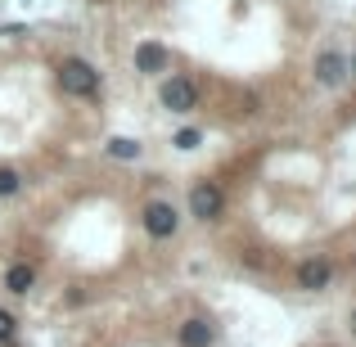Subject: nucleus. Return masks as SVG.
<instances>
[{
  "label": "nucleus",
  "instance_id": "nucleus-6",
  "mask_svg": "<svg viewBox=\"0 0 356 347\" xmlns=\"http://www.w3.org/2000/svg\"><path fill=\"white\" fill-rule=\"evenodd\" d=\"M343 77H348V59H343L339 50H325L321 59H316V81H321V86H339Z\"/></svg>",
  "mask_w": 356,
  "mask_h": 347
},
{
  "label": "nucleus",
  "instance_id": "nucleus-7",
  "mask_svg": "<svg viewBox=\"0 0 356 347\" xmlns=\"http://www.w3.org/2000/svg\"><path fill=\"white\" fill-rule=\"evenodd\" d=\"M167 63H172V54H167L158 41L136 45V68H140V72H167Z\"/></svg>",
  "mask_w": 356,
  "mask_h": 347
},
{
  "label": "nucleus",
  "instance_id": "nucleus-10",
  "mask_svg": "<svg viewBox=\"0 0 356 347\" xmlns=\"http://www.w3.org/2000/svg\"><path fill=\"white\" fill-rule=\"evenodd\" d=\"M108 154L122 158V163H131V158H140V140H131V136H113V140H108Z\"/></svg>",
  "mask_w": 356,
  "mask_h": 347
},
{
  "label": "nucleus",
  "instance_id": "nucleus-4",
  "mask_svg": "<svg viewBox=\"0 0 356 347\" xmlns=\"http://www.w3.org/2000/svg\"><path fill=\"white\" fill-rule=\"evenodd\" d=\"M176 226H181V217H176L172 203H149L145 208V230L154 234V239H172Z\"/></svg>",
  "mask_w": 356,
  "mask_h": 347
},
{
  "label": "nucleus",
  "instance_id": "nucleus-12",
  "mask_svg": "<svg viewBox=\"0 0 356 347\" xmlns=\"http://www.w3.org/2000/svg\"><path fill=\"white\" fill-rule=\"evenodd\" d=\"M199 131H194V127H185V131H176V149H199Z\"/></svg>",
  "mask_w": 356,
  "mask_h": 347
},
{
  "label": "nucleus",
  "instance_id": "nucleus-1",
  "mask_svg": "<svg viewBox=\"0 0 356 347\" xmlns=\"http://www.w3.org/2000/svg\"><path fill=\"white\" fill-rule=\"evenodd\" d=\"M59 90L63 95H77V99H90L99 90V72L86 59H63L59 63Z\"/></svg>",
  "mask_w": 356,
  "mask_h": 347
},
{
  "label": "nucleus",
  "instance_id": "nucleus-15",
  "mask_svg": "<svg viewBox=\"0 0 356 347\" xmlns=\"http://www.w3.org/2000/svg\"><path fill=\"white\" fill-rule=\"evenodd\" d=\"M352 72H356V54H352Z\"/></svg>",
  "mask_w": 356,
  "mask_h": 347
},
{
  "label": "nucleus",
  "instance_id": "nucleus-11",
  "mask_svg": "<svg viewBox=\"0 0 356 347\" xmlns=\"http://www.w3.org/2000/svg\"><path fill=\"white\" fill-rule=\"evenodd\" d=\"M18 185H23V176L14 167H0V194H18Z\"/></svg>",
  "mask_w": 356,
  "mask_h": 347
},
{
  "label": "nucleus",
  "instance_id": "nucleus-13",
  "mask_svg": "<svg viewBox=\"0 0 356 347\" xmlns=\"http://www.w3.org/2000/svg\"><path fill=\"white\" fill-rule=\"evenodd\" d=\"M5 339H14V316L0 312V343H5Z\"/></svg>",
  "mask_w": 356,
  "mask_h": 347
},
{
  "label": "nucleus",
  "instance_id": "nucleus-14",
  "mask_svg": "<svg viewBox=\"0 0 356 347\" xmlns=\"http://www.w3.org/2000/svg\"><path fill=\"white\" fill-rule=\"evenodd\" d=\"M352 334H356V312H352Z\"/></svg>",
  "mask_w": 356,
  "mask_h": 347
},
{
  "label": "nucleus",
  "instance_id": "nucleus-3",
  "mask_svg": "<svg viewBox=\"0 0 356 347\" xmlns=\"http://www.w3.org/2000/svg\"><path fill=\"white\" fill-rule=\"evenodd\" d=\"M221 208H226V194H221L217 181H203V185L190 190V217L212 221V217H221Z\"/></svg>",
  "mask_w": 356,
  "mask_h": 347
},
{
  "label": "nucleus",
  "instance_id": "nucleus-9",
  "mask_svg": "<svg viewBox=\"0 0 356 347\" xmlns=\"http://www.w3.org/2000/svg\"><path fill=\"white\" fill-rule=\"evenodd\" d=\"M32 284H36V271H32V266H23V261L5 271V289H9V293H27Z\"/></svg>",
  "mask_w": 356,
  "mask_h": 347
},
{
  "label": "nucleus",
  "instance_id": "nucleus-5",
  "mask_svg": "<svg viewBox=\"0 0 356 347\" xmlns=\"http://www.w3.org/2000/svg\"><path fill=\"white\" fill-rule=\"evenodd\" d=\"M330 280H334V266L325 257H312V261H302V266H298V289H307V293L330 289Z\"/></svg>",
  "mask_w": 356,
  "mask_h": 347
},
{
  "label": "nucleus",
  "instance_id": "nucleus-2",
  "mask_svg": "<svg viewBox=\"0 0 356 347\" xmlns=\"http://www.w3.org/2000/svg\"><path fill=\"white\" fill-rule=\"evenodd\" d=\"M158 99H163V108H172V113H194V104H199V86H194L190 77H167L163 90H158Z\"/></svg>",
  "mask_w": 356,
  "mask_h": 347
},
{
  "label": "nucleus",
  "instance_id": "nucleus-8",
  "mask_svg": "<svg viewBox=\"0 0 356 347\" xmlns=\"http://www.w3.org/2000/svg\"><path fill=\"white\" fill-rule=\"evenodd\" d=\"M212 339H217V330H212L203 316H194V321L181 325V347H212Z\"/></svg>",
  "mask_w": 356,
  "mask_h": 347
}]
</instances>
